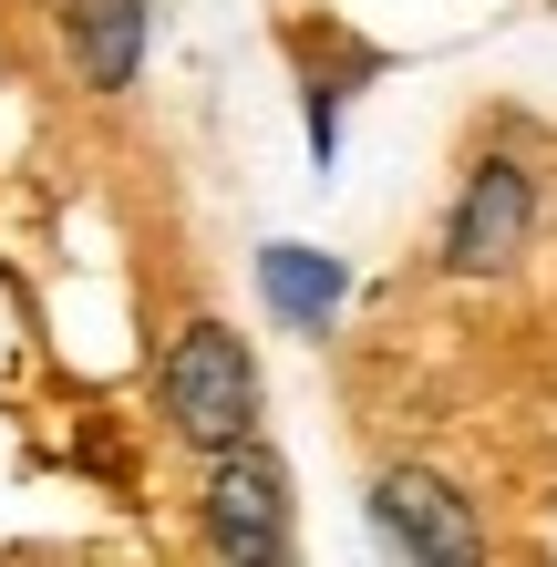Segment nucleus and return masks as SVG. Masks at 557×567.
Returning <instances> with one entry per match:
<instances>
[{"instance_id":"7ed1b4c3","label":"nucleus","mask_w":557,"mask_h":567,"mask_svg":"<svg viewBox=\"0 0 557 567\" xmlns=\"http://www.w3.org/2000/svg\"><path fill=\"white\" fill-rule=\"evenodd\" d=\"M372 526H382V547L434 557V567L485 557V516L434 475V464H392V475H372Z\"/></svg>"},{"instance_id":"39448f33","label":"nucleus","mask_w":557,"mask_h":567,"mask_svg":"<svg viewBox=\"0 0 557 567\" xmlns=\"http://www.w3.org/2000/svg\"><path fill=\"white\" fill-rule=\"evenodd\" d=\"M145 42H155V0H62V52H73L83 93H124L145 73Z\"/></svg>"},{"instance_id":"f257e3e1","label":"nucleus","mask_w":557,"mask_h":567,"mask_svg":"<svg viewBox=\"0 0 557 567\" xmlns=\"http://www.w3.org/2000/svg\"><path fill=\"white\" fill-rule=\"evenodd\" d=\"M155 403H166V433L196 454H227L258 433V361L227 320H186L166 372H155Z\"/></svg>"},{"instance_id":"f03ea898","label":"nucleus","mask_w":557,"mask_h":567,"mask_svg":"<svg viewBox=\"0 0 557 567\" xmlns=\"http://www.w3.org/2000/svg\"><path fill=\"white\" fill-rule=\"evenodd\" d=\"M537 238V186H527V165L516 155H485L465 196H454V217H444V269L454 279H506L516 258H527Z\"/></svg>"},{"instance_id":"20e7f679","label":"nucleus","mask_w":557,"mask_h":567,"mask_svg":"<svg viewBox=\"0 0 557 567\" xmlns=\"http://www.w3.org/2000/svg\"><path fill=\"white\" fill-rule=\"evenodd\" d=\"M207 547L217 557H289V475L258 454V433L207 454Z\"/></svg>"},{"instance_id":"423d86ee","label":"nucleus","mask_w":557,"mask_h":567,"mask_svg":"<svg viewBox=\"0 0 557 567\" xmlns=\"http://www.w3.org/2000/svg\"><path fill=\"white\" fill-rule=\"evenodd\" d=\"M258 289H269L279 330H331V320H341V299H351V269H341L331 248L269 238V248H258Z\"/></svg>"}]
</instances>
